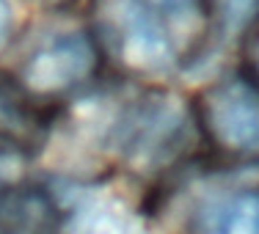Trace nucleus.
<instances>
[{
    "mask_svg": "<svg viewBox=\"0 0 259 234\" xmlns=\"http://www.w3.org/2000/svg\"><path fill=\"white\" fill-rule=\"evenodd\" d=\"M105 28L133 69L160 72L174 64V44L160 14L144 0H105Z\"/></svg>",
    "mask_w": 259,
    "mask_h": 234,
    "instance_id": "obj_1",
    "label": "nucleus"
},
{
    "mask_svg": "<svg viewBox=\"0 0 259 234\" xmlns=\"http://www.w3.org/2000/svg\"><path fill=\"white\" fill-rule=\"evenodd\" d=\"M204 119L224 149L259 155V91L245 80H224L204 97Z\"/></svg>",
    "mask_w": 259,
    "mask_h": 234,
    "instance_id": "obj_2",
    "label": "nucleus"
},
{
    "mask_svg": "<svg viewBox=\"0 0 259 234\" xmlns=\"http://www.w3.org/2000/svg\"><path fill=\"white\" fill-rule=\"evenodd\" d=\"M94 64V47L83 33H61L25 61L22 83L36 94H58L89 77Z\"/></svg>",
    "mask_w": 259,
    "mask_h": 234,
    "instance_id": "obj_3",
    "label": "nucleus"
},
{
    "mask_svg": "<svg viewBox=\"0 0 259 234\" xmlns=\"http://www.w3.org/2000/svg\"><path fill=\"white\" fill-rule=\"evenodd\" d=\"M69 226L80 231H133V229H138V220L119 201L91 199L83 207H77Z\"/></svg>",
    "mask_w": 259,
    "mask_h": 234,
    "instance_id": "obj_4",
    "label": "nucleus"
},
{
    "mask_svg": "<svg viewBox=\"0 0 259 234\" xmlns=\"http://www.w3.org/2000/svg\"><path fill=\"white\" fill-rule=\"evenodd\" d=\"M207 229L226 234H259V196H240L209 209Z\"/></svg>",
    "mask_w": 259,
    "mask_h": 234,
    "instance_id": "obj_5",
    "label": "nucleus"
},
{
    "mask_svg": "<svg viewBox=\"0 0 259 234\" xmlns=\"http://www.w3.org/2000/svg\"><path fill=\"white\" fill-rule=\"evenodd\" d=\"M218 6H221L224 20L229 22L232 28H237V25H243V22L248 20V14L256 6V0H218Z\"/></svg>",
    "mask_w": 259,
    "mask_h": 234,
    "instance_id": "obj_6",
    "label": "nucleus"
},
{
    "mask_svg": "<svg viewBox=\"0 0 259 234\" xmlns=\"http://www.w3.org/2000/svg\"><path fill=\"white\" fill-rule=\"evenodd\" d=\"M149 9H155L157 14L160 11H165V14L171 17H185V11L193 9V0H144Z\"/></svg>",
    "mask_w": 259,
    "mask_h": 234,
    "instance_id": "obj_7",
    "label": "nucleus"
},
{
    "mask_svg": "<svg viewBox=\"0 0 259 234\" xmlns=\"http://www.w3.org/2000/svg\"><path fill=\"white\" fill-rule=\"evenodd\" d=\"M22 171V160L11 152H0V184L11 182L14 176H20Z\"/></svg>",
    "mask_w": 259,
    "mask_h": 234,
    "instance_id": "obj_8",
    "label": "nucleus"
},
{
    "mask_svg": "<svg viewBox=\"0 0 259 234\" xmlns=\"http://www.w3.org/2000/svg\"><path fill=\"white\" fill-rule=\"evenodd\" d=\"M9 28H11V3L9 0H0V44L9 36Z\"/></svg>",
    "mask_w": 259,
    "mask_h": 234,
    "instance_id": "obj_9",
    "label": "nucleus"
}]
</instances>
